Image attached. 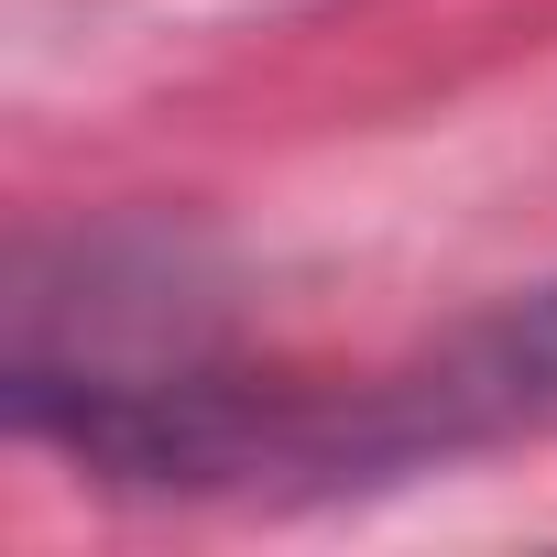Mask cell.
<instances>
[{"mask_svg": "<svg viewBox=\"0 0 557 557\" xmlns=\"http://www.w3.org/2000/svg\"><path fill=\"white\" fill-rule=\"evenodd\" d=\"M426 394H437L448 448H459V437H492V426L557 416V285H535L513 318H492L481 339H459V350L426 372Z\"/></svg>", "mask_w": 557, "mask_h": 557, "instance_id": "obj_1", "label": "cell"}]
</instances>
